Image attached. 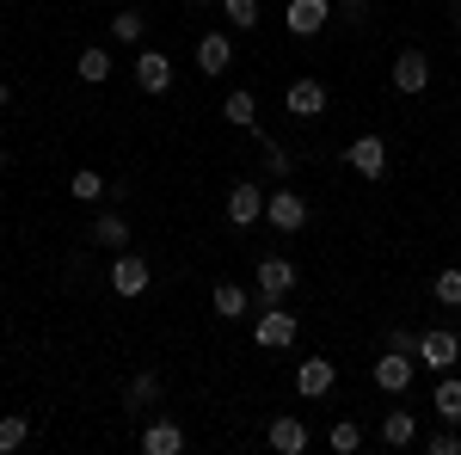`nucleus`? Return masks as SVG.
Wrapping results in <instances>:
<instances>
[{"mask_svg":"<svg viewBox=\"0 0 461 455\" xmlns=\"http://www.w3.org/2000/svg\"><path fill=\"white\" fill-rule=\"evenodd\" d=\"M295 332H302V320L284 314L277 302H265V314L252 320V339H258V350H289V345H295Z\"/></svg>","mask_w":461,"mask_h":455,"instance_id":"nucleus-1","label":"nucleus"},{"mask_svg":"<svg viewBox=\"0 0 461 455\" xmlns=\"http://www.w3.org/2000/svg\"><path fill=\"white\" fill-rule=\"evenodd\" d=\"M252 283H258V302H284L289 289H295V265H289L284 252H271V259L252 265Z\"/></svg>","mask_w":461,"mask_h":455,"instance_id":"nucleus-2","label":"nucleus"},{"mask_svg":"<svg viewBox=\"0 0 461 455\" xmlns=\"http://www.w3.org/2000/svg\"><path fill=\"white\" fill-rule=\"evenodd\" d=\"M326 105H332V99H326V86H320V80H308V74H302V80H289L284 111L295 117V123H314V117H326Z\"/></svg>","mask_w":461,"mask_h":455,"instance_id":"nucleus-3","label":"nucleus"},{"mask_svg":"<svg viewBox=\"0 0 461 455\" xmlns=\"http://www.w3.org/2000/svg\"><path fill=\"white\" fill-rule=\"evenodd\" d=\"M461 357V339L449 332V326H430V332H419V363L425 369H437V376H449Z\"/></svg>","mask_w":461,"mask_h":455,"instance_id":"nucleus-4","label":"nucleus"},{"mask_svg":"<svg viewBox=\"0 0 461 455\" xmlns=\"http://www.w3.org/2000/svg\"><path fill=\"white\" fill-rule=\"evenodd\" d=\"M412 369H419V363H412V350H382L369 376H375L382 394H406V387H412Z\"/></svg>","mask_w":461,"mask_h":455,"instance_id":"nucleus-5","label":"nucleus"},{"mask_svg":"<svg viewBox=\"0 0 461 455\" xmlns=\"http://www.w3.org/2000/svg\"><path fill=\"white\" fill-rule=\"evenodd\" d=\"M345 167H351L357 178H382L388 173V141L382 136H357L351 148H345Z\"/></svg>","mask_w":461,"mask_h":455,"instance_id":"nucleus-6","label":"nucleus"},{"mask_svg":"<svg viewBox=\"0 0 461 455\" xmlns=\"http://www.w3.org/2000/svg\"><path fill=\"white\" fill-rule=\"evenodd\" d=\"M265 222H271L277 234H302V228H308V204H302L295 191H271V197H265Z\"/></svg>","mask_w":461,"mask_h":455,"instance_id":"nucleus-7","label":"nucleus"},{"mask_svg":"<svg viewBox=\"0 0 461 455\" xmlns=\"http://www.w3.org/2000/svg\"><path fill=\"white\" fill-rule=\"evenodd\" d=\"M228 228H252V222H265V191L252 185V178H240L234 191H228Z\"/></svg>","mask_w":461,"mask_h":455,"instance_id":"nucleus-8","label":"nucleus"},{"mask_svg":"<svg viewBox=\"0 0 461 455\" xmlns=\"http://www.w3.org/2000/svg\"><path fill=\"white\" fill-rule=\"evenodd\" d=\"M148 283H154V271H148V259H136V252L123 246V252L111 259V289H117V296H142Z\"/></svg>","mask_w":461,"mask_h":455,"instance_id":"nucleus-9","label":"nucleus"},{"mask_svg":"<svg viewBox=\"0 0 461 455\" xmlns=\"http://www.w3.org/2000/svg\"><path fill=\"white\" fill-rule=\"evenodd\" d=\"M425 86H430L425 50H400V56H393V93H406V99H412V93H425Z\"/></svg>","mask_w":461,"mask_h":455,"instance_id":"nucleus-10","label":"nucleus"},{"mask_svg":"<svg viewBox=\"0 0 461 455\" xmlns=\"http://www.w3.org/2000/svg\"><path fill=\"white\" fill-rule=\"evenodd\" d=\"M197 68L210 74V80H215V74H228V68H234V37H228V32H203V37H197Z\"/></svg>","mask_w":461,"mask_h":455,"instance_id":"nucleus-11","label":"nucleus"},{"mask_svg":"<svg viewBox=\"0 0 461 455\" xmlns=\"http://www.w3.org/2000/svg\"><path fill=\"white\" fill-rule=\"evenodd\" d=\"M326 19H332V0H289V13H284V25H289L295 37L326 32Z\"/></svg>","mask_w":461,"mask_h":455,"instance_id":"nucleus-12","label":"nucleus"},{"mask_svg":"<svg viewBox=\"0 0 461 455\" xmlns=\"http://www.w3.org/2000/svg\"><path fill=\"white\" fill-rule=\"evenodd\" d=\"M136 86H142V93H173V62H167V50H142V56H136Z\"/></svg>","mask_w":461,"mask_h":455,"instance_id":"nucleus-13","label":"nucleus"},{"mask_svg":"<svg viewBox=\"0 0 461 455\" xmlns=\"http://www.w3.org/2000/svg\"><path fill=\"white\" fill-rule=\"evenodd\" d=\"M382 443H388V450H412V443H419V413H412V406L382 413Z\"/></svg>","mask_w":461,"mask_h":455,"instance_id":"nucleus-14","label":"nucleus"},{"mask_svg":"<svg viewBox=\"0 0 461 455\" xmlns=\"http://www.w3.org/2000/svg\"><path fill=\"white\" fill-rule=\"evenodd\" d=\"M265 443H271L277 455H302V450H308V424L295 419V413H284V419H271Z\"/></svg>","mask_w":461,"mask_h":455,"instance_id":"nucleus-15","label":"nucleus"},{"mask_svg":"<svg viewBox=\"0 0 461 455\" xmlns=\"http://www.w3.org/2000/svg\"><path fill=\"white\" fill-rule=\"evenodd\" d=\"M332 382H339V369H332L326 357H308V363H295V387H302L308 400H320V394H332Z\"/></svg>","mask_w":461,"mask_h":455,"instance_id":"nucleus-16","label":"nucleus"},{"mask_svg":"<svg viewBox=\"0 0 461 455\" xmlns=\"http://www.w3.org/2000/svg\"><path fill=\"white\" fill-rule=\"evenodd\" d=\"M247 136L258 141V160H265V173H271V178H289V173H295V160H289V148H284V141H277V136H265L258 123H252Z\"/></svg>","mask_w":461,"mask_h":455,"instance_id":"nucleus-17","label":"nucleus"},{"mask_svg":"<svg viewBox=\"0 0 461 455\" xmlns=\"http://www.w3.org/2000/svg\"><path fill=\"white\" fill-rule=\"evenodd\" d=\"M93 246H105V252H123L130 246V215H93Z\"/></svg>","mask_w":461,"mask_h":455,"instance_id":"nucleus-18","label":"nucleus"},{"mask_svg":"<svg viewBox=\"0 0 461 455\" xmlns=\"http://www.w3.org/2000/svg\"><path fill=\"white\" fill-rule=\"evenodd\" d=\"M142 450H148V455H185V431H178L173 419L148 424V431H142Z\"/></svg>","mask_w":461,"mask_h":455,"instance_id":"nucleus-19","label":"nucleus"},{"mask_svg":"<svg viewBox=\"0 0 461 455\" xmlns=\"http://www.w3.org/2000/svg\"><path fill=\"white\" fill-rule=\"evenodd\" d=\"M111 68H117V62H111V50H105V43H86V50H80V62H74V74H80L86 86L111 80Z\"/></svg>","mask_w":461,"mask_h":455,"instance_id":"nucleus-20","label":"nucleus"},{"mask_svg":"<svg viewBox=\"0 0 461 455\" xmlns=\"http://www.w3.org/2000/svg\"><path fill=\"white\" fill-rule=\"evenodd\" d=\"M160 394H167V382H160V376L148 369V376H136V382L123 387V413H148V406H154Z\"/></svg>","mask_w":461,"mask_h":455,"instance_id":"nucleus-21","label":"nucleus"},{"mask_svg":"<svg viewBox=\"0 0 461 455\" xmlns=\"http://www.w3.org/2000/svg\"><path fill=\"white\" fill-rule=\"evenodd\" d=\"M252 314V296L240 283H215V320H247Z\"/></svg>","mask_w":461,"mask_h":455,"instance_id":"nucleus-22","label":"nucleus"},{"mask_svg":"<svg viewBox=\"0 0 461 455\" xmlns=\"http://www.w3.org/2000/svg\"><path fill=\"white\" fill-rule=\"evenodd\" d=\"M221 117H228L234 130H252V123H258V99H252L247 86H234V93L221 99Z\"/></svg>","mask_w":461,"mask_h":455,"instance_id":"nucleus-23","label":"nucleus"},{"mask_svg":"<svg viewBox=\"0 0 461 455\" xmlns=\"http://www.w3.org/2000/svg\"><path fill=\"white\" fill-rule=\"evenodd\" d=\"M430 406H437V419H443V424H461V382H456V376H437Z\"/></svg>","mask_w":461,"mask_h":455,"instance_id":"nucleus-24","label":"nucleus"},{"mask_svg":"<svg viewBox=\"0 0 461 455\" xmlns=\"http://www.w3.org/2000/svg\"><path fill=\"white\" fill-rule=\"evenodd\" d=\"M105 191H111V185H105V173H93V167H80V173L68 178V197H74V204H99Z\"/></svg>","mask_w":461,"mask_h":455,"instance_id":"nucleus-25","label":"nucleus"},{"mask_svg":"<svg viewBox=\"0 0 461 455\" xmlns=\"http://www.w3.org/2000/svg\"><path fill=\"white\" fill-rule=\"evenodd\" d=\"M326 443H332L339 455H357V450H363V424H357V419H339L332 431H326Z\"/></svg>","mask_w":461,"mask_h":455,"instance_id":"nucleus-26","label":"nucleus"},{"mask_svg":"<svg viewBox=\"0 0 461 455\" xmlns=\"http://www.w3.org/2000/svg\"><path fill=\"white\" fill-rule=\"evenodd\" d=\"M142 32H148V19L136 6H123V13L111 19V37H117V43H142Z\"/></svg>","mask_w":461,"mask_h":455,"instance_id":"nucleus-27","label":"nucleus"},{"mask_svg":"<svg viewBox=\"0 0 461 455\" xmlns=\"http://www.w3.org/2000/svg\"><path fill=\"white\" fill-rule=\"evenodd\" d=\"M25 437H32V419H25V413H6V419H0V455H13Z\"/></svg>","mask_w":461,"mask_h":455,"instance_id":"nucleus-28","label":"nucleus"},{"mask_svg":"<svg viewBox=\"0 0 461 455\" xmlns=\"http://www.w3.org/2000/svg\"><path fill=\"white\" fill-rule=\"evenodd\" d=\"M430 296H437L443 308H461V265H449V271H437V283H430Z\"/></svg>","mask_w":461,"mask_h":455,"instance_id":"nucleus-29","label":"nucleus"},{"mask_svg":"<svg viewBox=\"0 0 461 455\" xmlns=\"http://www.w3.org/2000/svg\"><path fill=\"white\" fill-rule=\"evenodd\" d=\"M221 19H228L234 32H252V25H258V0H221Z\"/></svg>","mask_w":461,"mask_h":455,"instance_id":"nucleus-30","label":"nucleus"},{"mask_svg":"<svg viewBox=\"0 0 461 455\" xmlns=\"http://www.w3.org/2000/svg\"><path fill=\"white\" fill-rule=\"evenodd\" d=\"M425 450H430V455H456V450H461V431H456V424H449V431H437Z\"/></svg>","mask_w":461,"mask_h":455,"instance_id":"nucleus-31","label":"nucleus"},{"mask_svg":"<svg viewBox=\"0 0 461 455\" xmlns=\"http://www.w3.org/2000/svg\"><path fill=\"white\" fill-rule=\"evenodd\" d=\"M388 350H412L419 357V332L412 326H388Z\"/></svg>","mask_w":461,"mask_h":455,"instance_id":"nucleus-32","label":"nucleus"},{"mask_svg":"<svg viewBox=\"0 0 461 455\" xmlns=\"http://www.w3.org/2000/svg\"><path fill=\"white\" fill-rule=\"evenodd\" d=\"M6 105H13V86H6V80H0V111H6Z\"/></svg>","mask_w":461,"mask_h":455,"instance_id":"nucleus-33","label":"nucleus"},{"mask_svg":"<svg viewBox=\"0 0 461 455\" xmlns=\"http://www.w3.org/2000/svg\"><path fill=\"white\" fill-rule=\"evenodd\" d=\"M449 19H456V32H461V0H449Z\"/></svg>","mask_w":461,"mask_h":455,"instance_id":"nucleus-34","label":"nucleus"},{"mask_svg":"<svg viewBox=\"0 0 461 455\" xmlns=\"http://www.w3.org/2000/svg\"><path fill=\"white\" fill-rule=\"evenodd\" d=\"M191 6H197V13H203V6H210V0H191Z\"/></svg>","mask_w":461,"mask_h":455,"instance_id":"nucleus-35","label":"nucleus"},{"mask_svg":"<svg viewBox=\"0 0 461 455\" xmlns=\"http://www.w3.org/2000/svg\"><path fill=\"white\" fill-rule=\"evenodd\" d=\"M0 173H6V148H0Z\"/></svg>","mask_w":461,"mask_h":455,"instance_id":"nucleus-36","label":"nucleus"},{"mask_svg":"<svg viewBox=\"0 0 461 455\" xmlns=\"http://www.w3.org/2000/svg\"><path fill=\"white\" fill-rule=\"evenodd\" d=\"M456 56H461V32H456Z\"/></svg>","mask_w":461,"mask_h":455,"instance_id":"nucleus-37","label":"nucleus"}]
</instances>
